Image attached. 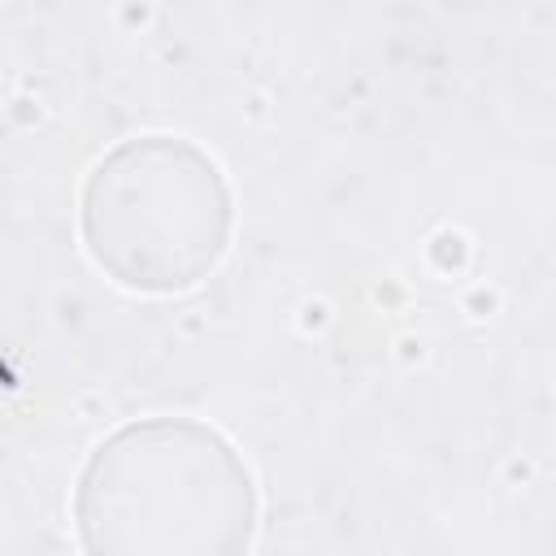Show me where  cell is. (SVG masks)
<instances>
[{
    "mask_svg": "<svg viewBox=\"0 0 556 556\" xmlns=\"http://www.w3.org/2000/svg\"><path fill=\"white\" fill-rule=\"evenodd\" d=\"M74 530L87 556H248L256 486L213 426L143 417L83 465Z\"/></svg>",
    "mask_w": 556,
    "mask_h": 556,
    "instance_id": "cell-1",
    "label": "cell"
},
{
    "mask_svg": "<svg viewBox=\"0 0 556 556\" xmlns=\"http://www.w3.org/2000/svg\"><path fill=\"white\" fill-rule=\"evenodd\" d=\"M230 187L217 161L178 135L122 139L83 187V243L122 287H195L230 243Z\"/></svg>",
    "mask_w": 556,
    "mask_h": 556,
    "instance_id": "cell-2",
    "label": "cell"
}]
</instances>
